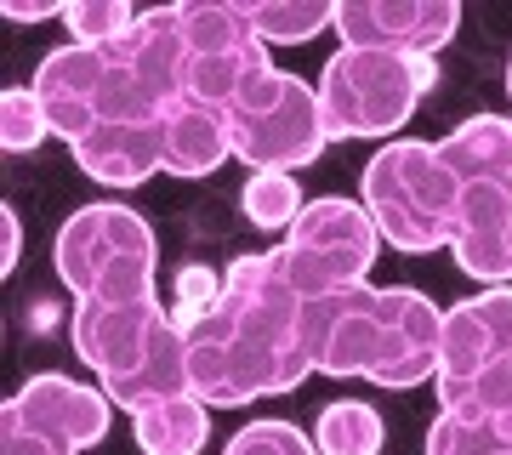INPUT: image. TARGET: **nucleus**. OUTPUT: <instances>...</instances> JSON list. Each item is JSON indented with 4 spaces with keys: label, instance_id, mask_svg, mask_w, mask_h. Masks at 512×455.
I'll list each match as a JSON object with an SVG mask.
<instances>
[{
    "label": "nucleus",
    "instance_id": "nucleus-7",
    "mask_svg": "<svg viewBox=\"0 0 512 455\" xmlns=\"http://www.w3.org/2000/svg\"><path fill=\"white\" fill-rule=\"evenodd\" d=\"M421 57H393V52H342L319 74V109H325L330 137H387L399 143L410 114L421 103Z\"/></svg>",
    "mask_w": 512,
    "mask_h": 455
},
{
    "label": "nucleus",
    "instance_id": "nucleus-8",
    "mask_svg": "<svg viewBox=\"0 0 512 455\" xmlns=\"http://www.w3.org/2000/svg\"><path fill=\"white\" fill-rule=\"evenodd\" d=\"M376 251H382V234H376L365 205L325 194V200H308V211L291 222L279 262H285V279L296 285L302 302H325L336 291L365 285V273L376 268Z\"/></svg>",
    "mask_w": 512,
    "mask_h": 455
},
{
    "label": "nucleus",
    "instance_id": "nucleus-26",
    "mask_svg": "<svg viewBox=\"0 0 512 455\" xmlns=\"http://www.w3.org/2000/svg\"><path fill=\"white\" fill-rule=\"evenodd\" d=\"M52 137V120L40 109L35 86H6L0 91V148L6 154H29Z\"/></svg>",
    "mask_w": 512,
    "mask_h": 455
},
{
    "label": "nucleus",
    "instance_id": "nucleus-3",
    "mask_svg": "<svg viewBox=\"0 0 512 455\" xmlns=\"http://www.w3.org/2000/svg\"><path fill=\"white\" fill-rule=\"evenodd\" d=\"M74 359L97 370V387L114 410H143L160 399H183L188 387V330L160 296L143 302H74L69 313Z\"/></svg>",
    "mask_w": 512,
    "mask_h": 455
},
{
    "label": "nucleus",
    "instance_id": "nucleus-30",
    "mask_svg": "<svg viewBox=\"0 0 512 455\" xmlns=\"http://www.w3.org/2000/svg\"><path fill=\"white\" fill-rule=\"evenodd\" d=\"M69 6H57V0H35V6H23V0H6V18L12 23H46V18H63Z\"/></svg>",
    "mask_w": 512,
    "mask_h": 455
},
{
    "label": "nucleus",
    "instance_id": "nucleus-25",
    "mask_svg": "<svg viewBox=\"0 0 512 455\" xmlns=\"http://www.w3.org/2000/svg\"><path fill=\"white\" fill-rule=\"evenodd\" d=\"M137 6H126V0H69V12H63V23H69V46H97V52H109V46H120V40L137 29Z\"/></svg>",
    "mask_w": 512,
    "mask_h": 455
},
{
    "label": "nucleus",
    "instance_id": "nucleus-9",
    "mask_svg": "<svg viewBox=\"0 0 512 455\" xmlns=\"http://www.w3.org/2000/svg\"><path fill=\"white\" fill-rule=\"evenodd\" d=\"M188 86L183 97H200L211 109H234L239 91L274 69L268 63V40L251 29L245 6H222V0H188Z\"/></svg>",
    "mask_w": 512,
    "mask_h": 455
},
{
    "label": "nucleus",
    "instance_id": "nucleus-31",
    "mask_svg": "<svg viewBox=\"0 0 512 455\" xmlns=\"http://www.w3.org/2000/svg\"><path fill=\"white\" fill-rule=\"evenodd\" d=\"M507 97H512V63H507Z\"/></svg>",
    "mask_w": 512,
    "mask_h": 455
},
{
    "label": "nucleus",
    "instance_id": "nucleus-29",
    "mask_svg": "<svg viewBox=\"0 0 512 455\" xmlns=\"http://www.w3.org/2000/svg\"><path fill=\"white\" fill-rule=\"evenodd\" d=\"M18 245H23V228H18V211L0 205V273L18 268Z\"/></svg>",
    "mask_w": 512,
    "mask_h": 455
},
{
    "label": "nucleus",
    "instance_id": "nucleus-4",
    "mask_svg": "<svg viewBox=\"0 0 512 455\" xmlns=\"http://www.w3.org/2000/svg\"><path fill=\"white\" fill-rule=\"evenodd\" d=\"M359 188H365V211L376 222V234L393 251L427 256V251H444L456 239L461 177L439 160L433 143H416V137L382 143L370 154Z\"/></svg>",
    "mask_w": 512,
    "mask_h": 455
},
{
    "label": "nucleus",
    "instance_id": "nucleus-11",
    "mask_svg": "<svg viewBox=\"0 0 512 455\" xmlns=\"http://www.w3.org/2000/svg\"><path fill=\"white\" fill-rule=\"evenodd\" d=\"M0 410H12V416L29 421L35 433L69 444L74 455L103 444V438H109V421H114V399L103 387H86V382H74V376H57V370L29 376Z\"/></svg>",
    "mask_w": 512,
    "mask_h": 455
},
{
    "label": "nucleus",
    "instance_id": "nucleus-17",
    "mask_svg": "<svg viewBox=\"0 0 512 455\" xmlns=\"http://www.w3.org/2000/svg\"><path fill=\"white\" fill-rule=\"evenodd\" d=\"M74 165L103 188H137L160 171V126H103L69 148Z\"/></svg>",
    "mask_w": 512,
    "mask_h": 455
},
{
    "label": "nucleus",
    "instance_id": "nucleus-18",
    "mask_svg": "<svg viewBox=\"0 0 512 455\" xmlns=\"http://www.w3.org/2000/svg\"><path fill=\"white\" fill-rule=\"evenodd\" d=\"M439 160L461 182H507L512 188V114H473L439 143Z\"/></svg>",
    "mask_w": 512,
    "mask_h": 455
},
{
    "label": "nucleus",
    "instance_id": "nucleus-23",
    "mask_svg": "<svg viewBox=\"0 0 512 455\" xmlns=\"http://www.w3.org/2000/svg\"><path fill=\"white\" fill-rule=\"evenodd\" d=\"M512 450V427L507 421H478L439 410L427 427V455H507Z\"/></svg>",
    "mask_w": 512,
    "mask_h": 455
},
{
    "label": "nucleus",
    "instance_id": "nucleus-12",
    "mask_svg": "<svg viewBox=\"0 0 512 455\" xmlns=\"http://www.w3.org/2000/svg\"><path fill=\"white\" fill-rule=\"evenodd\" d=\"M103 80H109V52H97V46H57L40 57L29 86L52 120V137H63L69 148L92 137L97 109H103Z\"/></svg>",
    "mask_w": 512,
    "mask_h": 455
},
{
    "label": "nucleus",
    "instance_id": "nucleus-16",
    "mask_svg": "<svg viewBox=\"0 0 512 455\" xmlns=\"http://www.w3.org/2000/svg\"><path fill=\"white\" fill-rule=\"evenodd\" d=\"M222 160H234L228 109H211L200 97H177L160 120V171H171V177H211Z\"/></svg>",
    "mask_w": 512,
    "mask_h": 455
},
{
    "label": "nucleus",
    "instance_id": "nucleus-1",
    "mask_svg": "<svg viewBox=\"0 0 512 455\" xmlns=\"http://www.w3.org/2000/svg\"><path fill=\"white\" fill-rule=\"evenodd\" d=\"M313 376L308 302L285 279L279 251L239 256L222 291L188 325V387L211 410L279 399Z\"/></svg>",
    "mask_w": 512,
    "mask_h": 455
},
{
    "label": "nucleus",
    "instance_id": "nucleus-6",
    "mask_svg": "<svg viewBox=\"0 0 512 455\" xmlns=\"http://www.w3.org/2000/svg\"><path fill=\"white\" fill-rule=\"evenodd\" d=\"M228 131H234V154L251 171H285V177L313 165L330 143L319 86L285 69H268L239 91V103L228 109Z\"/></svg>",
    "mask_w": 512,
    "mask_h": 455
},
{
    "label": "nucleus",
    "instance_id": "nucleus-2",
    "mask_svg": "<svg viewBox=\"0 0 512 455\" xmlns=\"http://www.w3.org/2000/svg\"><path fill=\"white\" fill-rule=\"evenodd\" d=\"M444 313L410 285H353L308 302V353L319 376H365L376 387L439 382Z\"/></svg>",
    "mask_w": 512,
    "mask_h": 455
},
{
    "label": "nucleus",
    "instance_id": "nucleus-10",
    "mask_svg": "<svg viewBox=\"0 0 512 455\" xmlns=\"http://www.w3.org/2000/svg\"><path fill=\"white\" fill-rule=\"evenodd\" d=\"M461 29L456 0H342L336 6V35L359 52L393 57H433Z\"/></svg>",
    "mask_w": 512,
    "mask_h": 455
},
{
    "label": "nucleus",
    "instance_id": "nucleus-13",
    "mask_svg": "<svg viewBox=\"0 0 512 455\" xmlns=\"http://www.w3.org/2000/svg\"><path fill=\"white\" fill-rule=\"evenodd\" d=\"M501 359H512V285H495V291H478L444 308L439 382H467Z\"/></svg>",
    "mask_w": 512,
    "mask_h": 455
},
{
    "label": "nucleus",
    "instance_id": "nucleus-21",
    "mask_svg": "<svg viewBox=\"0 0 512 455\" xmlns=\"http://www.w3.org/2000/svg\"><path fill=\"white\" fill-rule=\"evenodd\" d=\"M382 438H387V427L365 399L325 404V410H319V427H313L319 455H382Z\"/></svg>",
    "mask_w": 512,
    "mask_h": 455
},
{
    "label": "nucleus",
    "instance_id": "nucleus-5",
    "mask_svg": "<svg viewBox=\"0 0 512 455\" xmlns=\"http://www.w3.org/2000/svg\"><path fill=\"white\" fill-rule=\"evenodd\" d=\"M57 279L74 302H143L160 296V239L131 205H80L52 245Z\"/></svg>",
    "mask_w": 512,
    "mask_h": 455
},
{
    "label": "nucleus",
    "instance_id": "nucleus-15",
    "mask_svg": "<svg viewBox=\"0 0 512 455\" xmlns=\"http://www.w3.org/2000/svg\"><path fill=\"white\" fill-rule=\"evenodd\" d=\"M461 273L484 291L512 285V188L507 182H461V222L450 239Z\"/></svg>",
    "mask_w": 512,
    "mask_h": 455
},
{
    "label": "nucleus",
    "instance_id": "nucleus-14",
    "mask_svg": "<svg viewBox=\"0 0 512 455\" xmlns=\"http://www.w3.org/2000/svg\"><path fill=\"white\" fill-rule=\"evenodd\" d=\"M109 57L131 74V86L143 91L148 103L171 109L188 86V23H183V6H154L137 18L120 46H109Z\"/></svg>",
    "mask_w": 512,
    "mask_h": 455
},
{
    "label": "nucleus",
    "instance_id": "nucleus-24",
    "mask_svg": "<svg viewBox=\"0 0 512 455\" xmlns=\"http://www.w3.org/2000/svg\"><path fill=\"white\" fill-rule=\"evenodd\" d=\"M239 205H245V217H251L256 228H279V234H291V222L308 211L302 188H296V177H285V171H251V177H245V194H239Z\"/></svg>",
    "mask_w": 512,
    "mask_h": 455
},
{
    "label": "nucleus",
    "instance_id": "nucleus-28",
    "mask_svg": "<svg viewBox=\"0 0 512 455\" xmlns=\"http://www.w3.org/2000/svg\"><path fill=\"white\" fill-rule=\"evenodd\" d=\"M0 455H74L69 444L35 433L29 421H18L12 410H0Z\"/></svg>",
    "mask_w": 512,
    "mask_h": 455
},
{
    "label": "nucleus",
    "instance_id": "nucleus-19",
    "mask_svg": "<svg viewBox=\"0 0 512 455\" xmlns=\"http://www.w3.org/2000/svg\"><path fill=\"white\" fill-rule=\"evenodd\" d=\"M131 433H137V450L143 455H200L205 438H211V404L194 399V393L143 404L131 416Z\"/></svg>",
    "mask_w": 512,
    "mask_h": 455
},
{
    "label": "nucleus",
    "instance_id": "nucleus-22",
    "mask_svg": "<svg viewBox=\"0 0 512 455\" xmlns=\"http://www.w3.org/2000/svg\"><path fill=\"white\" fill-rule=\"evenodd\" d=\"M433 387H439V410L478 416V421H507L512 427V359L478 370L467 382H433Z\"/></svg>",
    "mask_w": 512,
    "mask_h": 455
},
{
    "label": "nucleus",
    "instance_id": "nucleus-20",
    "mask_svg": "<svg viewBox=\"0 0 512 455\" xmlns=\"http://www.w3.org/2000/svg\"><path fill=\"white\" fill-rule=\"evenodd\" d=\"M245 18L268 46H308L319 29H336L330 0H245Z\"/></svg>",
    "mask_w": 512,
    "mask_h": 455
},
{
    "label": "nucleus",
    "instance_id": "nucleus-27",
    "mask_svg": "<svg viewBox=\"0 0 512 455\" xmlns=\"http://www.w3.org/2000/svg\"><path fill=\"white\" fill-rule=\"evenodd\" d=\"M222 455H319L296 421H279V416H262V421H245L234 438H228V450Z\"/></svg>",
    "mask_w": 512,
    "mask_h": 455
},
{
    "label": "nucleus",
    "instance_id": "nucleus-32",
    "mask_svg": "<svg viewBox=\"0 0 512 455\" xmlns=\"http://www.w3.org/2000/svg\"><path fill=\"white\" fill-rule=\"evenodd\" d=\"M507 455H512V450H507Z\"/></svg>",
    "mask_w": 512,
    "mask_h": 455
}]
</instances>
